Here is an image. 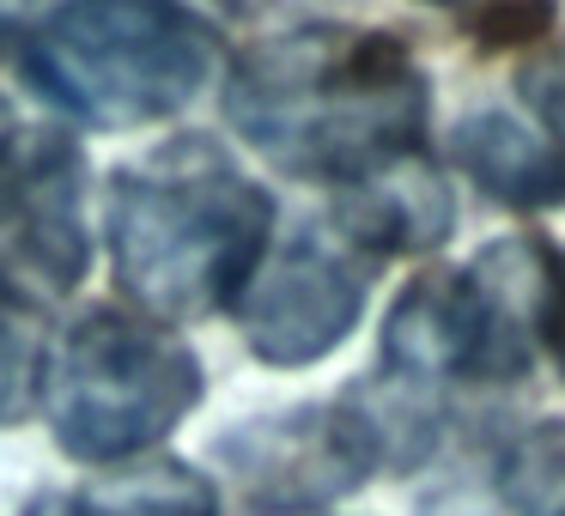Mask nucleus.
Returning a JSON list of instances; mask_svg holds the SVG:
<instances>
[{"instance_id":"obj_1","label":"nucleus","mask_w":565,"mask_h":516,"mask_svg":"<svg viewBox=\"0 0 565 516\" xmlns=\"http://www.w3.org/2000/svg\"><path fill=\"white\" fill-rule=\"evenodd\" d=\"M431 86L383 31L292 25L249 43L225 79V116L292 176L359 183L426 140Z\"/></svg>"},{"instance_id":"obj_2","label":"nucleus","mask_w":565,"mask_h":516,"mask_svg":"<svg viewBox=\"0 0 565 516\" xmlns=\"http://www.w3.org/2000/svg\"><path fill=\"white\" fill-rule=\"evenodd\" d=\"M274 207L213 140L183 135L110 183L116 280L147 316H213L237 304L268 256Z\"/></svg>"},{"instance_id":"obj_3","label":"nucleus","mask_w":565,"mask_h":516,"mask_svg":"<svg viewBox=\"0 0 565 516\" xmlns=\"http://www.w3.org/2000/svg\"><path fill=\"white\" fill-rule=\"evenodd\" d=\"M25 74L92 128H140L183 110L213 67V31L183 7L92 0L25 31Z\"/></svg>"},{"instance_id":"obj_4","label":"nucleus","mask_w":565,"mask_h":516,"mask_svg":"<svg viewBox=\"0 0 565 516\" xmlns=\"http://www.w3.org/2000/svg\"><path fill=\"white\" fill-rule=\"evenodd\" d=\"M201 401V365L159 322L92 310L43 365L55 443L79 462H122L159 443Z\"/></svg>"},{"instance_id":"obj_5","label":"nucleus","mask_w":565,"mask_h":516,"mask_svg":"<svg viewBox=\"0 0 565 516\" xmlns=\"http://www.w3.org/2000/svg\"><path fill=\"white\" fill-rule=\"evenodd\" d=\"M220 462L244 486L249 510L305 516L365 486L383 467V438L359 401H317L232 426L220 443Z\"/></svg>"},{"instance_id":"obj_6","label":"nucleus","mask_w":565,"mask_h":516,"mask_svg":"<svg viewBox=\"0 0 565 516\" xmlns=\"http://www.w3.org/2000/svg\"><path fill=\"white\" fill-rule=\"evenodd\" d=\"M371 286V256L353 249L341 232H292L280 249L262 256L249 273L237 316H244L249 353L268 365H317L322 353L353 334Z\"/></svg>"},{"instance_id":"obj_7","label":"nucleus","mask_w":565,"mask_h":516,"mask_svg":"<svg viewBox=\"0 0 565 516\" xmlns=\"http://www.w3.org/2000/svg\"><path fill=\"white\" fill-rule=\"evenodd\" d=\"M86 273V164L62 135L0 152V304L62 298Z\"/></svg>"},{"instance_id":"obj_8","label":"nucleus","mask_w":565,"mask_h":516,"mask_svg":"<svg viewBox=\"0 0 565 516\" xmlns=\"http://www.w3.org/2000/svg\"><path fill=\"white\" fill-rule=\"evenodd\" d=\"M468 383H516L565 316V261L547 237H499L462 273Z\"/></svg>"},{"instance_id":"obj_9","label":"nucleus","mask_w":565,"mask_h":516,"mask_svg":"<svg viewBox=\"0 0 565 516\" xmlns=\"http://www.w3.org/2000/svg\"><path fill=\"white\" fill-rule=\"evenodd\" d=\"M456 225V201L444 189V176L426 159H402L383 171L347 183L334 232L365 256H402V249H438Z\"/></svg>"},{"instance_id":"obj_10","label":"nucleus","mask_w":565,"mask_h":516,"mask_svg":"<svg viewBox=\"0 0 565 516\" xmlns=\"http://www.w3.org/2000/svg\"><path fill=\"white\" fill-rule=\"evenodd\" d=\"M450 147H456V164L504 207H559L565 201V164L516 116H504V110L468 116Z\"/></svg>"},{"instance_id":"obj_11","label":"nucleus","mask_w":565,"mask_h":516,"mask_svg":"<svg viewBox=\"0 0 565 516\" xmlns=\"http://www.w3.org/2000/svg\"><path fill=\"white\" fill-rule=\"evenodd\" d=\"M444 516H565V419H541L499 443L480 492H456Z\"/></svg>"},{"instance_id":"obj_12","label":"nucleus","mask_w":565,"mask_h":516,"mask_svg":"<svg viewBox=\"0 0 565 516\" xmlns=\"http://www.w3.org/2000/svg\"><path fill=\"white\" fill-rule=\"evenodd\" d=\"M31 516H220V492L183 462H135L116 480L38 498Z\"/></svg>"},{"instance_id":"obj_13","label":"nucleus","mask_w":565,"mask_h":516,"mask_svg":"<svg viewBox=\"0 0 565 516\" xmlns=\"http://www.w3.org/2000/svg\"><path fill=\"white\" fill-rule=\"evenodd\" d=\"M43 365H50V353H43L38 322L19 304H0V426L25 419L43 401Z\"/></svg>"},{"instance_id":"obj_14","label":"nucleus","mask_w":565,"mask_h":516,"mask_svg":"<svg viewBox=\"0 0 565 516\" xmlns=\"http://www.w3.org/2000/svg\"><path fill=\"white\" fill-rule=\"evenodd\" d=\"M523 104L541 122V140L553 147V159L565 164V50H541L535 62L523 67Z\"/></svg>"},{"instance_id":"obj_15","label":"nucleus","mask_w":565,"mask_h":516,"mask_svg":"<svg viewBox=\"0 0 565 516\" xmlns=\"http://www.w3.org/2000/svg\"><path fill=\"white\" fill-rule=\"evenodd\" d=\"M13 135H19V128H13V110H7V104H0V152L13 147Z\"/></svg>"},{"instance_id":"obj_16","label":"nucleus","mask_w":565,"mask_h":516,"mask_svg":"<svg viewBox=\"0 0 565 516\" xmlns=\"http://www.w3.org/2000/svg\"><path fill=\"white\" fill-rule=\"evenodd\" d=\"M553 346H559V365H565V316H559V334H553Z\"/></svg>"},{"instance_id":"obj_17","label":"nucleus","mask_w":565,"mask_h":516,"mask_svg":"<svg viewBox=\"0 0 565 516\" xmlns=\"http://www.w3.org/2000/svg\"><path fill=\"white\" fill-rule=\"evenodd\" d=\"M0 37H7V19H0Z\"/></svg>"}]
</instances>
